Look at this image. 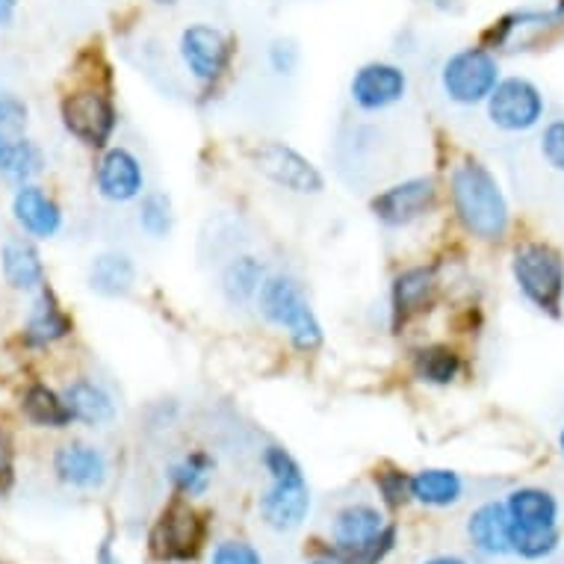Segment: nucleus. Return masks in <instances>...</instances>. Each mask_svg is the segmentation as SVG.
Segmentation results:
<instances>
[{
    "label": "nucleus",
    "instance_id": "nucleus-1",
    "mask_svg": "<svg viewBox=\"0 0 564 564\" xmlns=\"http://www.w3.org/2000/svg\"><path fill=\"white\" fill-rule=\"evenodd\" d=\"M453 204L462 225L479 240H502L509 231V202L500 181L479 160H464L453 172Z\"/></svg>",
    "mask_w": 564,
    "mask_h": 564
},
{
    "label": "nucleus",
    "instance_id": "nucleus-2",
    "mask_svg": "<svg viewBox=\"0 0 564 564\" xmlns=\"http://www.w3.org/2000/svg\"><path fill=\"white\" fill-rule=\"evenodd\" d=\"M258 311L263 319L290 334L299 351H314L323 346V325L316 319L314 307L307 302L305 290L296 278L269 275L258 290Z\"/></svg>",
    "mask_w": 564,
    "mask_h": 564
},
{
    "label": "nucleus",
    "instance_id": "nucleus-3",
    "mask_svg": "<svg viewBox=\"0 0 564 564\" xmlns=\"http://www.w3.org/2000/svg\"><path fill=\"white\" fill-rule=\"evenodd\" d=\"M263 464H267L269 479H272L267 494L260 497L263 523L275 532H293V529L302 527V520L307 518V509H311V494H307L302 467L281 446H269Z\"/></svg>",
    "mask_w": 564,
    "mask_h": 564
},
{
    "label": "nucleus",
    "instance_id": "nucleus-4",
    "mask_svg": "<svg viewBox=\"0 0 564 564\" xmlns=\"http://www.w3.org/2000/svg\"><path fill=\"white\" fill-rule=\"evenodd\" d=\"M514 284L527 296V302L541 314H562L564 299V258L562 251L546 242H523L511 258Z\"/></svg>",
    "mask_w": 564,
    "mask_h": 564
},
{
    "label": "nucleus",
    "instance_id": "nucleus-5",
    "mask_svg": "<svg viewBox=\"0 0 564 564\" xmlns=\"http://www.w3.org/2000/svg\"><path fill=\"white\" fill-rule=\"evenodd\" d=\"M332 535L340 564H379L393 550L397 529L388 527L372 506H349L334 518Z\"/></svg>",
    "mask_w": 564,
    "mask_h": 564
},
{
    "label": "nucleus",
    "instance_id": "nucleus-6",
    "mask_svg": "<svg viewBox=\"0 0 564 564\" xmlns=\"http://www.w3.org/2000/svg\"><path fill=\"white\" fill-rule=\"evenodd\" d=\"M497 84H500V63L488 47H462L441 68L444 95L458 107H476L488 101Z\"/></svg>",
    "mask_w": 564,
    "mask_h": 564
},
{
    "label": "nucleus",
    "instance_id": "nucleus-7",
    "mask_svg": "<svg viewBox=\"0 0 564 564\" xmlns=\"http://www.w3.org/2000/svg\"><path fill=\"white\" fill-rule=\"evenodd\" d=\"M207 523L198 511L184 500L169 502L151 529V555L160 562H193L202 553Z\"/></svg>",
    "mask_w": 564,
    "mask_h": 564
},
{
    "label": "nucleus",
    "instance_id": "nucleus-8",
    "mask_svg": "<svg viewBox=\"0 0 564 564\" xmlns=\"http://www.w3.org/2000/svg\"><path fill=\"white\" fill-rule=\"evenodd\" d=\"M488 119L506 133H527L544 119V95L527 77H506L488 95Z\"/></svg>",
    "mask_w": 564,
    "mask_h": 564
},
{
    "label": "nucleus",
    "instance_id": "nucleus-9",
    "mask_svg": "<svg viewBox=\"0 0 564 564\" xmlns=\"http://www.w3.org/2000/svg\"><path fill=\"white\" fill-rule=\"evenodd\" d=\"M63 124L89 149H104L119 124V112L112 107L110 95L98 89H80L63 98Z\"/></svg>",
    "mask_w": 564,
    "mask_h": 564
},
{
    "label": "nucleus",
    "instance_id": "nucleus-10",
    "mask_svg": "<svg viewBox=\"0 0 564 564\" xmlns=\"http://www.w3.org/2000/svg\"><path fill=\"white\" fill-rule=\"evenodd\" d=\"M254 169L288 193L316 195L325 186L319 169L284 142H263L254 149Z\"/></svg>",
    "mask_w": 564,
    "mask_h": 564
},
{
    "label": "nucleus",
    "instance_id": "nucleus-11",
    "mask_svg": "<svg viewBox=\"0 0 564 564\" xmlns=\"http://www.w3.org/2000/svg\"><path fill=\"white\" fill-rule=\"evenodd\" d=\"M231 54V39L225 36L219 28H210V24H189V28L181 33V59H184L186 72H189L198 84H216V80L228 72Z\"/></svg>",
    "mask_w": 564,
    "mask_h": 564
},
{
    "label": "nucleus",
    "instance_id": "nucleus-12",
    "mask_svg": "<svg viewBox=\"0 0 564 564\" xmlns=\"http://www.w3.org/2000/svg\"><path fill=\"white\" fill-rule=\"evenodd\" d=\"M437 204V184L432 177H411L402 184L388 186L384 193L372 198V216L388 228H405V225L423 219Z\"/></svg>",
    "mask_w": 564,
    "mask_h": 564
},
{
    "label": "nucleus",
    "instance_id": "nucleus-13",
    "mask_svg": "<svg viewBox=\"0 0 564 564\" xmlns=\"http://www.w3.org/2000/svg\"><path fill=\"white\" fill-rule=\"evenodd\" d=\"M555 28H564V0L550 10L527 7V10L509 12L485 33V42H488V51H527Z\"/></svg>",
    "mask_w": 564,
    "mask_h": 564
},
{
    "label": "nucleus",
    "instance_id": "nucleus-14",
    "mask_svg": "<svg viewBox=\"0 0 564 564\" xmlns=\"http://www.w3.org/2000/svg\"><path fill=\"white\" fill-rule=\"evenodd\" d=\"M351 104L364 112L388 110L408 95L405 68L393 63H367L361 65L349 84Z\"/></svg>",
    "mask_w": 564,
    "mask_h": 564
},
{
    "label": "nucleus",
    "instance_id": "nucleus-15",
    "mask_svg": "<svg viewBox=\"0 0 564 564\" xmlns=\"http://www.w3.org/2000/svg\"><path fill=\"white\" fill-rule=\"evenodd\" d=\"M98 193L112 204H128L142 195L145 189V175L139 160L128 149H110L98 163Z\"/></svg>",
    "mask_w": 564,
    "mask_h": 564
},
{
    "label": "nucleus",
    "instance_id": "nucleus-16",
    "mask_svg": "<svg viewBox=\"0 0 564 564\" xmlns=\"http://www.w3.org/2000/svg\"><path fill=\"white\" fill-rule=\"evenodd\" d=\"M54 470L63 485L80 490H95L101 488L107 481V458L101 449H95L89 444H68L63 446L54 458Z\"/></svg>",
    "mask_w": 564,
    "mask_h": 564
},
{
    "label": "nucleus",
    "instance_id": "nucleus-17",
    "mask_svg": "<svg viewBox=\"0 0 564 564\" xmlns=\"http://www.w3.org/2000/svg\"><path fill=\"white\" fill-rule=\"evenodd\" d=\"M12 214H15V223L39 240H51L63 228V210L56 207L54 198H47L33 184L19 186V193L12 198Z\"/></svg>",
    "mask_w": 564,
    "mask_h": 564
},
{
    "label": "nucleus",
    "instance_id": "nucleus-18",
    "mask_svg": "<svg viewBox=\"0 0 564 564\" xmlns=\"http://www.w3.org/2000/svg\"><path fill=\"white\" fill-rule=\"evenodd\" d=\"M502 506L509 511V520L514 529L546 532V529H555V523H558V500L544 488L511 490L509 500Z\"/></svg>",
    "mask_w": 564,
    "mask_h": 564
},
{
    "label": "nucleus",
    "instance_id": "nucleus-19",
    "mask_svg": "<svg viewBox=\"0 0 564 564\" xmlns=\"http://www.w3.org/2000/svg\"><path fill=\"white\" fill-rule=\"evenodd\" d=\"M437 278L435 269L429 267H414L405 269L402 275H397L393 281V293H390V302H393V323L405 325L411 316L423 314L432 299H435Z\"/></svg>",
    "mask_w": 564,
    "mask_h": 564
},
{
    "label": "nucleus",
    "instance_id": "nucleus-20",
    "mask_svg": "<svg viewBox=\"0 0 564 564\" xmlns=\"http://www.w3.org/2000/svg\"><path fill=\"white\" fill-rule=\"evenodd\" d=\"M467 535L473 546L485 555L511 553V520L502 502H485L467 520Z\"/></svg>",
    "mask_w": 564,
    "mask_h": 564
},
{
    "label": "nucleus",
    "instance_id": "nucleus-21",
    "mask_svg": "<svg viewBox=\"0 0 564 564\" xmlns=\"http://www.w3.org/2000/svg\"><path fill=\"white\" fill-rule=\"evenodd\" d=\"M65 405L72 411V420L86 423L89 429H101L112 423L116 416V402L101 384H95L89 379H77L65 388Z\"/></svg>",
    "mask_w": 564,
    "mask_h": 564
},
{
    "label": "nucleus",
    "instance_id": "nucleus-22",
    "mask_svg": "<svg viewBox=\"0 0 564 564\" xmlns=\"http://www.w3.org/2000/svg\"><path fill=\"white\" fill-rule=\"evenodd\" d=\"M0 269H3L7 284H12L15 290L45 288V267H42V258L33 249V242L19 240V237L3 242V249H0Z\"/></svg>",
    "mask_w": 564,
    "mask_h": 564
},
{
    "label": "nucleus",
    "instance_id": "nucleus-23",
    "mask_svg": "<svg viewBox=\"0 0 564 564\" xmlns=\"http://www.w3.org/2000/svg\"><path fill=\"white\" fill-rule=\"evenodd\" d=\"M133 281H137V267H133V260L128 254H119V251L98 254L93 260V267H89V288L98 296H128L130 290H133Z\"/></svg>",
    "mask_w": 564,
    "mask_h": 564
},
{
    "label": "nucleus",
    "instance_id": "nucleus-24",
    "mask_svg": "<svg viewBox=\"0 0 564 564\" xmlns=\"http://www.w3.org/2000/svg\"><path fill=\"white\" fill-rule=\"evenodd\" d=\"M28 340L36 346H47V343L63 340L72 334V316L65 314L63 307L56 305L54 293L47 288H39V299L33 302L28 319Z\"/></svg>",
    "mask_w": 564,
    "mask_h": 564
},
{
    "label": "nucleus",
    "instance_id": "nucleus-25",
    "mask_svg": "<svg viewBox=\"0 0 564 564\" xmlns=\"http://www.w3.org/2000/svg\"><path fill=\"white\" fill-rule=\"evenodd\" d=\"M464 479L455 470H420L411 476V500L432 506V509H446L462 500Z\"/></svg>",
    "mask_w": 564,
    "mask_h": 564
},
{
    "label": "nucleus",
    "instance_id": "nucleus-26",
    "mask_svg": "<svg viewBox=\"0 0 564 564\" xmlns=\"http://www.w3.org/2000/svg\"><path fill=\"white\" fill-rule=\"evenodd\" d=\"M414 376L426 384L446 388L462 376V355L446 346V343H432L414 351Z\"/></svg>",
    "mask_w": 564,
    "mask_h": 564
},
{
    "label": "nucleus",
    "instance_id": "nucleus-27",
    "mask_svg": "<svg viewBox=\"0 0 564 564\" xmlns=\"http://www.w3.org/2000/svg\"><path fill=\"white\" fill-rule=\"evenodd\" d=\"M39 172H42V151L28 137L12 139L0 133V177L21 186Z\"/></svg>",
    "mask_w": 564,
    "mask_h": 564
},
{
    "label": "nucleus",
    "instance_id": "nucleus-28",
    "mask_svg": "<svg viewBox=\"0 0 564 564\" xmlns=\"http://www.w3.org/2000/svg\"><path fill=\"white\" fill-rule=\"evenodd\" d=\"M24 414H28L30 423H36V426H47V429H65L72 423V411L65 405V399L59 393H54L45 384H33V388L24 393Z\"/></svg>",
    "mask_w": 564,
    "mask_h": 564
},
{
    "label": "nucleus",
    "instance_id": "nucleus-29",
    "mask_svg": "<svg viewBox=\"0 0 564 564\" xmlns=\"http://www.w3.org/2000/svg\"><path fill=\"white\" fill-rule=\"evenodd\" d=\"M263 284V267L254 258H237L225 269L223 290L234 305H242L249 299H258V290Z\"/></svg>",
    "mask_w": 564,
    "mask_h": 564
},
{
    "label": "nucleus",
    "instance_id": "nucleus-30",
    "mask_svg": "<svg viewBox=\"0 0 564 564\" xmlns=\"http://www.w3.org/2000/svg\"><path fill=\"white\" fill-rule=\"evenodd\" d=\"M169 479L175 485L184 497H198L207 490L210 479H214V462L204 453H193L181 458L177 464H172L169 470Z\"/></svg>",
    "mask_w": 564,
    "mask_h": 564
},
{
    "label": "nucleus",
    "instance_id": "nucleus-31",
    "mask_svg": "<svg viewBox=\"0 0 564 564\" xmlns=\"http://www.w3.org/2000/svg\"><path fill=\"white\" fill-rule=\"evenodd\" d=\"M175 225L172 202L163 193H145L139 202V228L149 234L151 240H166Z\"/></svg>",
    "mask_w": 564,
    "mask_h": 564
},
{
    "label": "nucleus",
    "instance_id": "nucleus-32",
    "mask_svg": "<svg viewBox=\"0 0 564 564\" xmlns=\"http://www.w3.org/2000/svg\"><path fill=\"white\" fill-rule=\"evenodd\" d=\"M558 550V529L546 532H527V529L511 527V553H518L527 562H541Z\"/></svg>",
    "mask_w": 564,
    "mask_h": 564
},
{
    "label": "nucleus",
    "instance_id": "nucleus-33",
    "mask_svg": "<svg viewBox=\"0 0 564 564\" xmlns=\"http://www.w3.org/2000/svg\"><path fill=\"white\" fill-rule=\"evenodd\" d=\"M28 130V104L15 95H0V133L21 139Z\"/></svg>",
    "mask_w": 564,
    "mask_h": 564
},
{
    "label": "nucleus",
    "instance_id": "nucleus-34",
    "mask_svg": "<svg viewBox=\"0 0 564 564\" xmlns=\"http://www.w3.org/2000/svg\"><path fill=\"white\" fill-rule=\"evenodd\" d=\"M376 488L381 490L384 502L393 506V509L411 500V476H405V473L399 470H390V467L376 470Z\"/></svg>",
    "mask_w": 564,
    "mask_h": 564
},
{
    "label": "nucleus",
    "instance_id": "nucleus-35",
    "mask_svg": "<svg viewBox=\"0 0 564 564\" xmlns=\"http://www.w3.org/2000/svg\"><path fill=\"white\" fill-rule=\"evenodd\" d=\"M541 158L555 172H564V121H550L541 133Z\"/></svg>",
    "mask_w": 564,
    "mask_h": 564
},
{
    "label": "nucleus",
    "instance_id": "nucleus-36",
    "mask_svg": "<svg viewBox=\"0 0 564 564\" xmlns=\"http://www.w3.org/2000/svg\"><path fill=\"white\" fill-rule=\"evenodd\" d=\"M210 564H260V555L251 550L249 544H240V541H228V544H219L214 553V562Z\"/></svg>",
    "mask_w": 564,
    "mask_h": 564
},
{
    "label": "nucleus",
    "instance_id": "nucleus-37",
    "mask_svg": "<svg viewBox=\"0 0 564 564\" xmlns=\"http://www.w3.org/2000/svg\"><path fill=\"white\" fill-rule=\"evenodd\" d=\"M269 63H272L278 75H293V68L299 63V51L290 42H275L269 47Z\"/></svg>",
    "mask_w": 564,
    "mask_h": 564
},
{
    "label": "nucleus",
    "instance_id": "nucleus-38",
    "mask_svg": "<svg viewBox=\"0 0 564 564\" xmlns=\"http://www.w3.org/2000/svg\"><path fill=\"white\" fill-rule=\"evenodd\" d=\"M12 481V444L10 435L0 429V490L10 488Z\"/></svg>",
    "mask_w": 564,
    "mask_h": 564
},
{
    "label": "nucleus",
    "instance_id": "nucleus-39",
    "mask_svg": "<svg viewBox=\"0 0 564 564\" xmlns=\"http://www.w3.org/2000/svg\"><path fill=\"white\" fill-rule=\"evenodd\" d=\"M19 12V0H0V28H10Z\"/></svg>",
    "mask_w": 564,
    "mask_h": 564
},
{
    "label": "nucleus",
    "instance_id": "nucleus-40",
    "mask_svg": "<svg viewBox=\"0 0 564 564\" xmlns=\"http://www.w3.org/2000/svg\"><path fill=\"white\" fill-rule=\"evenodd\" d=\"M426 564H467V562L458 558V555H437V558H429Z\"/></svg>",
    "mask_w": 564,
    "mask_h": 564
},
{
    "label": "nucleus",
    "instance_id": "nucleus-41",
    "mask_svg": "<svg viewBox=\"0 0 564 564\" xmlns=\"http://www.w3.org/2000/svg\"><path fill=\"white\" fill-rule=\"evenodd\" d=\"M432 3H435V7H444V10H446V7H453L455 0H432Z\"/></svg>",
    "mask_w": 564,
    "mask_h": 564
},
{
    "label": "nucleus",
    "instance_id": "nucleus-42",
    "mask_svg": "<svg viewBox=\"0 0 564 564\" xmlns=\"http://www.w3.org/2000/svg\"><path fill=\"white\" fill-rule=\"evenodd\" d=\"M558 449H562V455H564V429H562V435H558Z\"/></svg>",
    "mask_w": 564,
    "mask_h": 564
},
{
    "label": "nucleus",
    "instance_id": "nucleus-43",
    "mask_svg": "<svg viewBox=\"0 0 564 564\" xmlns=\"http://www.w3.org/2000/svg\"><path fill=\"white\" fill-rule=\"evenodd\" d=\"M158 3H175V0H158Z\"/></svg>",
    "mask_w": 564,
    "mask_h": 564
},
{
    "label": "nucleus",
    "instance_id": "nucleus-44",
    "mask_svg": "<svg viewBox=\"0 0 564 564\" xmlns=\"http://www.w3.org/2000/svg\"><path fill=\"white\" fill-rule=\"evenodd\" d=\"M314 564H337V562H314Z\"/></svg>",
    "mask_w": 564,
    "mask_h": 564
}]
</instances>
